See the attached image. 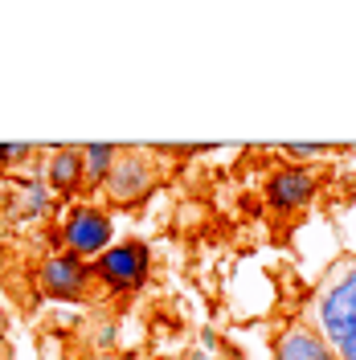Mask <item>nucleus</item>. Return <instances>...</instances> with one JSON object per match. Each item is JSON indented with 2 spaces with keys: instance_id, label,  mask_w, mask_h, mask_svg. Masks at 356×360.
<instances>
[{
  "instance_id": "f257e3e1",
  "label": "nucleus",
  "mask_w": 356,
  "mask_h": 360,
  "mask_svg": "<svg viewBox=\"0 0 356 360\" xmlns=\"http://www.w3.org/2000/svg\"><path fill=\"white\" fill-rule=\"evenodd\" d=\"M312 328L328 344H340V340L356 332V258H340L324 287L315 295V311H312Z\"/></svg>"
},
{
  "instance_id": "f03ea898",
  "label": "nucleus",
  "mask_w": 356,
  "mask_h": 360,
  "mask_svg": "<svg viewBox=\"0 0 356 360\" xmlns=\"http://www.w3.org/2000/svg\"><path fill=\"white\" fill-rule=\"evenodd\" d=\"M115 221L107 209H98V205H74L66 217H62V246L70 254H78V258H87L94 262L98 254H107L115 246Z\"/></svg>"
},
{
  "instance_id": "7ed1b4c3",
  "label": "nucleus",
  "mask_w": 356,
  "mask_h": 360,
  "mask_svg": "<svg viewBox=\"0 0 356 360\" xmlns=\"http://www.w3.org/2000/svg\"><path fill=\"white\" fill-rule=\"evenodd\" d=\"M90 266H94L98 287H107V291H139L148 283V270H152V250L144 242H135V238L132 242H115Z\"/></svg>"
},
{
  "instance_id": "20e7f679",
  "label": "nucleus",
  "mask_w": 356,
  "mask_h": 360,
  "mask_svg": "<svg viewBox=\"0 0 356 360\" xmlns=\"http://www.w3.org/2000/svg\"><path fill=\"white\" fill-rule=\"evenodd\" d=\"M94 283H98V278H94V266H90L87 258L70 254V250L49 254L42 266H37V287H42V295L62 299V303H78V299H87Z\"/></svg>"
},
{
  "instance_id": "39448f33",
  "label": "nucleus",
  "mask_w": 356,
  "mask_h": 360,
  "mask_svg": "<svg viewBox=\"0 0 356 360\" xmlns=\"http://www.w3.org/2000/svg\"><path fill=\"white\" fill-rule=\"evenodd\" d=\"M152 180H156V172H152V164L144 160L139 148H119V160H115L103 188H107V197L115 205H135L152 193Z\"/></svg>"
},
{
  "instance_id": "423d86ee",
  "label": "nucleus",
  "mask_w": 356,
  "mask_h": 360,
  "mask_svg": "<svg viewBox=\"0 0 356 360\" xmlns=\"http://www.w3.org/2000/svg\"><path fill=\"white\" fill-rule=\"evenodd\" d=\"M315 193H319V180H315V172L307 164H283L267 180V201L279 213H295V209L312 205Z\"/></svg>"
},
{
  "instance_id": "0eeeda50",
  "label": "nucleus",
  "mask_w": 356,
  "mask_h": 360,
  "mask_svg": "<svg viewBox=\"0 0 356 360\" xmlns=\"http://www.w3.org/2000/svg\"><path fill=\"white\" fill-rule=\"evenodd\" d=\"M270 356L274 360H340V352L315 332L312 323H287V328L274 336Z\"/></svg>"
},
{
  "instance_id": "6e6552de",
  "label": "nucleus",
  "mask_w": 356,
  "mask_h": 360,
  "mask_svg": "<svg viewBox=\"0 0 356 360\" xmlns=\"http://www.w3.org/2000/svg\"><path fill=\"white\" fill-rule=\"evenodd\" d=\"M87 184L82 172V148H45V188L49 193H78Z\"/></svg>"
},
{
  "instance_id": "1a4fd4ad",
  "label": "nucleus",
  "mask_w": 356,
  "mask_h": 360,
  "mask_svg": "<svg viewBox=\"0 0 356 360\" xmlns=\"http://www.w3.org/2000/svg\"><path fill=\"white\" fill-rule=\"evenodd\" d=\"M115 160H119V148L115 143H82V172H87L90 188H103L107 184Z\"/></svg>"
},
{
  "instance_id": "9d476101",
  "label": "nucleus",
  "mask_w": 356,
  "mask_h": 360,
  "mask_svg": "<svg viewBox=\"0 0 356 360\" xmlns=\"http://www.w3.org/2000/svg\"><path fill=\"white\" fill-rule=\"evenodd\" d=\"M17 197H21V217H45L49 213V188H45L42 180H29V184H21L17 188Z\"/></svg>"
},
{
  "instance_id": "9b49d317",
  "label": "nucleus",
  "mask_w": 356,
  "mask_h": 360,
  "mask_svg": "<svg viewBox=\"0 0 356 360\" xmlns=\"http://www.w3.org/2000/svg\"><path fill=\"white\" fill-rule=\"evenodd\" d=\"M37 152H42L37 143H0V172H17V168H25Z\"/></svg>"
},
{
  "instance_id": "f8f14e48",
  "label": "nucleus",
  "mask_w": 356,
  "mask_h": 360,
  "mask_svg": "<svg viewBox=\"0 0 356 360\" xmlns=\"http://www.w3.org/2000/svg\"><path fill=\"white\" fill-rule=\"evenodd\" d=\"M291 160H319V156H328V148L324 143H287L283 148Z\"/></svg>"
},
{
  "instance_id": "ddd939ff",
  "label": "nucleus",
  "mask_w": 356,
  "mask_h": 360,
  "mask_svg": "<svg viewBox=\"0 0 356 360\" xmlns=\"http://www.w3.org/2000/svg\"><path fill=\"white\" fill-rule=\"evenodd\" d=\"M0 360H8V348H4V344H0Z\"/></svg>"
},
{
  "instance_id": "4468645a",
  "label": "nucleus",
  "mask_w": 356,
  "mask_h": 360,
  "mask_svg": "<svg viewBox=\"0 0 356 360\" xmlns=\"http://www.w3.org/2000/svg\"><path fill=\"white\" fill-rule=\"evenodd\" d=\"M193 360H205V352H197V356H193Z\"/></svg>"
},
{
  "instance_id": "2eb2a0df",
  "label": "nucleus",
  "mask_w": 356,
  "mask_h": 360,
  "mask_svg": "<svg viewBox=\"0 0 356 360\" xmlns=\"http://www.w3.org/2000/svg\"><path fill=\"white\" fill-rule=\"evenodd\" d=\"M0 332H4V315H0Z\"/></svg>"
}]
</instances>
